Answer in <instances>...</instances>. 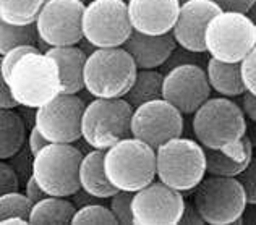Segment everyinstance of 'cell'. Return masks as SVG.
I'll list each match as a JSON object with an SVG mask.
<instances>
[{"label":"cell","mask_w":256,"mask_h":225,"mask_svg":"<svg viewBox=\"0 0 256 225\" xmlns=\"http://www.w3.org/2000/svg\"><path fill=\"white\" fill-rule=\"evenodd\" d=\"M4 80L23 107L39 108L64 92L57 62L41 50L26 54L20 58Z\"/></svg>","instance_id":"obj_1"},{"label":"cell","mask_w":256,"mask_h":225,"mask_svg":"<svg viewBox=\"0 0 256 225\" xmlns=\"http://www.w3.org/2000/svg\"><path fill=\"white\" fill-rule=\"evenodd\" d=\"M138 70L134 58L124 46L94 47L84 65V90L92 98H125Z\"/></svg>","instance_id":"obj_2"},{"label":"cell","mask_w":256,"mask_h":225,"mask_svg":"<svg viewBox=\"0 0 256 225\" xmlns=\"http://www.w3.org/2000/svg\"><path fill=\"white\" fill-rule=\"evenodd\" d=\"M104 167L117 190L134 193L158 176L156 149L134 136H128L107 149Z\"/></svg>","instance_id":"obj_3"},{"label":"cell","mask_w":256,"mask_h":225,"mask_svg":"<svg viewBox=\"0 0 256 225\" xmlns=\"http://www.w3.org/2000/svg\"><path fill=\"white\" fill-rule=\"evenodd\" d=\"M248 118L244 108L230 98H210L193 114L192 128L208 149H224L245 138Z\"/></svg>","instance_id":"obj_4"},{"label":"cell","mask_w":256,"mask_h":225,"mask_svg":"<svg viewBox=\"0 0 256 225\" xmlns=\"http://www.w3.org/2000/svg\"><path fill=\"white\" fill-rule=\"evenodd\" d=\"M158 178L182 193L193 192L208 175L204 146L198 140H169L156 149Z\"/></svg>","instance_id":"obj_5"},{"label":"cell","mask_w":256,"mask_h":225,"mask_svg":"<svg viewBox=\"0 0 256 225\" xmlns=\"http://www.w3.org/2000/svg\"><path fill=\"white\" fill-rule=\"evenodd\" d=\"M83 152L72 142H49L31 160V175L50 196L70 198L82 188Z\"/></svg>","instance_id":"obj_6"},{"label":"cell","mask_w":256,"mask_h":225,"mask_svg":"<svg viewBox=\"0 0 256 225\" xmlns=\"http://www.w3.org/2000/svg\"><path fill=\"white\" fill-rule=\"evenodd\" d=\"M133 106L125 98H94L86 106L82 122L83 140L92 149L107 151L132 134Z\"/></svg>","instance_id":"obj_7"},{"label":"cell","mask_w":256,"mask_h":225,"mask_svg":"<svg viewBox=\"0 0 256 225\" xmlns=\"http://www.w3.org/2000/svg\"><path fill=\"white\" fill-rule=\"evenodd\" d=\"M193 201L206 224H240L248 206L246 193L237 176L208 175L193 190Z\"/></svg>","instance_id":"obj_8"},{"label":"cell","mask_w":256,"mask_h":225,"mask_svg":"<svg viewBox=\"0 0 256 225\" xmlns=\"http://www.w3.org/2000/svg\"><path fill=\"white\" fill-rule=\"evenodd\" d=\"M206 52L222 62H242L256 46V23L248 13L220 10L206 28Z\"/></svg>","instance_id":"obj_9"},{"label":"cell","mask_w":256,"mask_h":225,"mask_svg":"<svg viewBox=\"0 0 256 225\" xmlns=\"http://www.w3.org/2000/svg\"><path fill=\"white\" fill-rule=\"evenodd\" d=\"M128 0H91L83 15V36L92 47H120L132 36Z\"/></svg>","instance_id":"obj_10"},{"label":"cell","mask_w":256,"mask_h":225,"mask_svg":"<svg viewBox=\"0 0 256 225\" xmlns=\"http://www.w3.org/2000/svg\"><path fill=\"white\" fill-rule=\"evenodd\" d=\"M84 0H49L36 20L42 42L49 47L78 46L83 36Z\"/></svg>","instance_id":"obj_11"},{"label":"cell","mask_w":256,"mask_h":225,"mask_svg":"<svg viewBox=\"0 0 256 225\" xmlns=\"http://www.w3.org/2000/svg\"><path fill=\"white\" fill-rule=\"evenodd\" d=\"M86 104L78 94L60 92L36 108V126L49 142H75L83 138L82 122Z\"/></svg>","instance_id":"obj_12"},{"label":"cell","mask_w":256,"mask_h":225,"mask_svg":"<svg viewBox=\"0 0 256 225\" xmlns=\"http://www.w3.org/2000/svg\"><path fill=\"white\" fill-rule=\"evenodd\" d=\"M184 133V114L167 99H154L134 107L132 134L154 149Z\"/></svg>","instance_id":"obj_13"},{"label":"cell","mask_w":256,"mask_h":225,"mask_svg":"<svg viewBox=\"0 0 256 225\" xmlns=\"http://www.w3.org/2000/svg\"><path fill=\"white\" fill-rule=\"evenodd\" d=\"M186 200L184 193L164 182L150 185L133 193V222L138 225H174L180 222Z\"/></svg>","instance_id":"obj_14"},{"label":"cell","mask_w":256,"mask_h":225,"mask_svg":"<svg viewBox=\"0 0 256 225\" xmlns=\"http://www.w3.org/2000/svg\"><path fill=\"white\" fill-rule=\"evenodd\" d=\"M211 92L206 68L200 64H182L166 72L164 99L184 115L196 112L211 98Z\"/></svg>","instance_id":"obj_15"},{"label":"cell","mask_w":256,"mask_h":225,"mask_svg":"<svg viewBox=\"0 0 256 225\" xmlns=\"http://www.w3.org/2000/svg\"><path fill=\"white\" fill-rule=\"evenodd\" d=\"M219 12V5L212 0H188L182 4L178 20L172 30L178 47H184L190 52L204 54L206 28Z\"/></svg>","instance_id":"obj_16"},{"label":"cell","mask_w":256,"mask_h":225,"mask_svg":"<svg viewBox=\"0 0 256 225\" xmlns=\"http://www.w3.org/2000/svg\"><path fill=\"white\" fill-rule=\"evenodd\" d=\"M180 6V0H128V15L134 31L166 34L172 32Z\"/></svg>","instance_id":"obj_17"},{"label":"cell","mask_w":256,"mask_h":225,"mask_svg":"<svg viewBox=\"0 0 256 225\" xmlns=\"http://www.w3.org/2000/svg\"><path fill=\"white\" fill-rule=\"evenodd\" d=\"M177 40L172 32L166 34H144L133 31L124 47L132 54L140 70L164 66L177 49Z\"/></svg>","instance_id":"obj_18"},{"label":"cell","mask_w":256,"mask_h":225,"mask_svg":"<svg viewBox=\"0 0 256 225\" xmlns=\"http://www.w3.org/2000/svg\"><path fill=\"white\" fill-rule=\"evenodd\" d=\"M253 144L246 138L240 140L232 146L224 149H208L206 162H208V175H222V176H238L248 167L253 159Z\"/></svg>","instance_id":"obj_19"},{"label":"cell","mask_w":256,"mask_h":225,"mask_svg":"<svg viewBox=\"0 0 256 225\" xmlns=\"http://www.w3.org/2000/svg\"><path fill=\"white\" fill-rule=\"evenodd\" d=\"M46 54L56 60L60 68L64 92H82L84 90V65L88 60V54L78 46L49 47Z\"/></svg>","instance_id":"obj_20"},{"label":"cell","mask_w":256,"mask_h":225,"mask_svg":"<svg viewBox=\"0 0 256 225\" xmlns=\"http://www.w3.org/2000/svg\"><path fill=\"white\" fill-rule=\"evenodd\" d=\"M106 151L92 149L83 156L80 166V183L88 193L94 194L99 200H110L118 190L110 183L104 167Z\"/></svg>","instance_id":"obj_21"},{"label":"cell","mask_w":256,"mask_h":225,"mask_svg":"<svg viewBox=\"0 0 256 225\" xmlns=\"http://www.w3.org/2000/svg\"><path fill=\"white\" fill-rule=\"evenodd\" d=\"M206 73L212 91L219 96L237 99L246 92L242 76V64L238 62H222L210 57L206 62Z\"/></svg>","instance_id":"obj_22"},{"label":"cell","mask_w":256,"mask_h":225,"mask_svg":"<svg viewBox=\"0 0 256 225\" xmlns=\"http://www.w3.org/2000/svg\"><path fill=\"white\" fill-rule=\"evenodd\" d=\"M26 141V124L15 108H0V159L8 160L22 152Z\"/></svg>","instance_id":"obj_23"},{"label":"cell","mask_w":256,"mask_h":225,"mask_svg":"<svg viewBox=\"0 0 256 225\" xmlns=\"http://www.w3.org/2000/svg\"><path fill=\"white\" fill-rule=\"evenodd\" d=\"M78 208L64 196H46L31 209L30 224H72Z\"/></svg>","instance_id":"obj_24"},{"label":"cell","mask_w":256,"mask_h":225,"mask_svg":"<svg viewBox=\"0 0 256 225\" xmlns=\"http://www.w3.org/2000/svg\"><path fill=\"white\" fill-rule=\"evenodd\" d=\"M164 76L166 73L159 72L158 68L151 70H138L136 80L128 91L125 99L134 107H138L144 102H150L154 99L164 98Z\"/></svg>","instance_id":"obj_25"},{"label":"cell","mask_w":256,"mask_h":225,"mask_svg":"<svg viewBox=\"0 0 256 225\" xmlns=\"http://www.w3.org/2000/svg\"><path fill=\"white\" fill-rule=\"evenodd\" d=\"M49 0H0V22L10 24H34Z\"/></svg>","instance_id":"obj_26"},{"label":"cell","mask_w":256,"mask_h":225,"mask_svg":"<svg viewBox=\"0 0 256 225\" xmlns=\"http://www.w3.org/2000/svg\"><path fill=\"white\" fill-rule=\"evenodd\" d=\"M41 39L34 24H10L0 22V54L8 52L20 46H36Z\"/></svg>","instance_id":"obj_27"},{"label":"cell","mask_w":256,"mask_h":225,"mask_svg":"<svg viewBox=\"0 0 256 225\" xmlns=\"http://www.w3.org/2000/svg\"><path fill=\"white\" fill-rule=\"evenodd\" d=\"M32 206L34 204L26 196V193L12 192L0 194V220L6 219V217H24L30 220Z\"/></svg>","instance_id":"obj_28"},{"label":"cell","mask_w":256,"mask_h":225,"mask_svg":"<svg viewBox=\"0 0 256 225\" xmlns=\"http://www.w3.org/2000/svg\"><path fill=\"white\" fill-rule=\"evenodd\" d=\"M72 224H118L117 217L114 216L110 208L104 206L100 202H91L86 206L80 208L76 210L75 217H73Z\"/></svg>","instance_id":"obj_29"},{"label":"cell","mask_w":256,"mask_h":225,"mask_svg":"<svg viewBox=\"0 0 256 225\" xmlns=\"http://www.w3.org/2000/svg\"><path fill=\"white\" fill-rule=\"evenodd\" d=\"M110 210L117 217L118 224L130 225L133 222V193L132 192H118L110 198Z\"/></svg>","instance_id":"obj_30"},{"label":"cell","mask_w":256,"mask_h":225,"mask_svg":"<svg viewBox=\"0 0 256 225\" xmlns=\"http://www.w3.org/2000/svg\"><path fill=\"white\" fill-rule=\"evenodd\" d=\"M20 180L18 170L12 166L10 162L2 160L0 162V193H12V192H20Z\"/></svg>","instance_id":"obj_31"},{"label":"cell","mask_w":256,"mask_h":225,"mask_svg":"<svg viewBox=\"0 0 256 225\" xmlns=\"http://www.w3.org/2000/svg\"><path fill=\"white\" fill-rule=\"evenodd\" d=\"M38 46H20L15 49H10L8 52L2 54V58H0V76L6 78V74L10 73L12 66L15 65L22 57H24L26 54L31 52H38Z\"/></svg>","instance_id":"obj_32"},{"label":"cell","mask_w":256,"mask_h":225,"mask_svg":"<svg viewBox=\"0 0 256 225\" xmlns=\"http://www.w3.org/2000/svg\"><path fill=\"white\" fill-rule=\"evenodd\" d=\"M240 64H242V76H244L246 91L256 96V46Z\"/></svg>","instance_id":"obj_33"},{"label":"cell","mask_w":256,"mask_h":225,"mask_svg":"<svg viewBox=\"0 0 256 225\" xmlns=\"http://www.w3.org/2000/svg\"><path fill=\"white\" fill-rule=\"evenodd\" d=\"M237 178L245 188L248 204L256 202V156H253L252 162L248 164V167L237 176Z\"/></svg>","instance_id":"obj_34"},{"label":"cell","mask_w":256,"mask_h":225,"mask_svg":"<svg viewBox=\"0 0 256 225\" xmlns=\"http://www.w3.org/2000/svg\"><path fill=\"white\" fill-rule=\"evenodd\" d=\"M182 225H185V224H192V225H204L206 220H204V217L201 216L200 212V209L198 206L194 204V201H186L185 202V209H184V214H182L180 217V222Z\"/></svg>","instance_id":"obj_35"},{"label":"cell","mask_w":256,"mask_h":225,"mask_svg":"<svg viewBox=\"0 0 256 225\" xmlns=\"http://www.w3.org/2000/svg\"><path fill=\"white\" fill-rule=\"evenodd\" d=\"M47 144H49V140H47L46 136L41 133V130L34 125L30 130V134H28V149L32 154V158H34L41 149H44Z\"/></svg>","instance_id":"obj_36"},{"label":"cell","mask_w":256,"mask_h":225,"mask_svg":"<svg viewBox=\"0 0 256 225\" xmlns=\"http://www.w3.org/2000/svg\"><path fill=\"white\" fill-rule=\"evenodd\" d=\"M212 2L218 4L220 10L248 13V10L254 4V0H212Z\"/></svg>","instance_id":"obj_37"},{"label":"cell","mask_w":256,"mask_h":225,"mask_svg":"<svg viewBox=\"0 0 256 225\" xmlns=\"http://www.w3.org/2000/svg\"><path fill=\"white\" fill-rule=\"evenodd\" d=\"M24 193H26V196H28L30 200L32 201V204H36L38 201L44 200L46 196H49V194H47V193L44 192L42 186L39 185L38 180H36L32 175H30V176H28V180H26V183H24Z\"/></svg>","instance_id":"obj_38"},{"label":"cell","mask_w":256,"mask_h":225,"mask_svg":"<svg viewBox=\"0 0 256 225\" xmlns=\"http://www.w3.org/2000/svg\"><path fill=\"white\" fill-rule=\"evenodd\" d=\"M20 107L18 100L13 96L10 86L4 78H0V108H16Z\"/></svg>","instance_id":"obj_39"},{"label":"cell","mask_w":256,"mask_h":225,"mask_svg":"<svg viewBox=\"0 0 256 225\" xmlns=\"http://www.w3.org/2000/svg\"><path fill=\"white\" fill-rule=\"evenodd\" d=\"M240 106L244 108L246 118L256 122V96H253L252 92L246 91L244 96L240 98Z\"/></svg>","instance_id":"obj_40"},{"label":"cell","mask_w":256,"mask_h":225,"mask_svg":"<svg viewBox=\"0 0 256 225\" xmlns=\"http://www.w3.org/2000/svg\"><path fill=\"white\" fill-rule=\"evenodd\" d=\"M72 201L75 202V206L80 209V208H83V206H86V204H91V202H98V200L99 198H96L94 194H91V193H88L86 190H83V188H80L76 193H73L72 196Z\"/></svg>","instance_id":"obj_41"},{"label":"cell","mask_w":256,"mask_h":225,"mask_svg":"<svg viewBox=\"0 0 256 225\" xmlns=\"http://www.w3.org/2000/svg\"><path fill=\"white\" fill-rule=\"evenodd\" d=\"M240 224H256V202L248 204L244 216H242Z\"/></svg>","instance_id":"obj_42"},{"label":"cell","mask_w":256,"mask_h":225,"mask_svg":"<svg viewBox=\"0 0 256 225\" xmlns=\"http://www.w3.org/2000/svg\"><path fill=\"white\" fill-rule=\"evenodd\" d=\"M246 138L252 141L253 148H256V122L253 120H248V125H246Z\"/></svg>","instance_id":"obj_43"},{"label":"cell","mask_w":256,"mask_h":225,"mask_svg":"<svg viewBox=\"0 0 256 225\" xmlns=\"http://www.w3.org/2000/svg\"><path fill=\"white\" fill-rule=\"evenodd\" d=\"M2 222V225H10V224H20V225H26L30 224L28 219H24V217H6V219L0 220Z\"/></svg>","instance_id":"obj_44"},{"label":"cell","mask_w":256,"mask_h":225,"mask_svg":"<svg viewBox=\"0 0 256 225\" xmlns=\"http://www.w3.org/2000/svg\"><path fill=\"white\" fill-rule=\"evenodd\" d=\"M248 16H250L253 22L256 23V0H254V4L252 5V8L248 10Z\"/></svg>","instance_id":"obj_45"},{"label":"cell","mask_w":256,"mask_h":225,"mask_svg":"<svg viewBox=\"0 0 256 225\" xmlns=\"http://www.w3.org/2000/svg\"><path fill=\"white\" fill-rule=\"evenodd\" d=\"M185 2H188V0H180V4H185Z\"/></svg>","instance_id":"obj_46"},{"label":"cell","mask_w":256,"mask_h":225,"mask_svg":"<svg viewBox=\"0 0 256 225\" xmlns=\"http://www.w3.org/2000/svg\"><path fill=\"white\" fill-rule=\"evenodd\" d=\"M84 2H86V0H84Z\"/></svg>","instance_id":"obj_47"}]
</instances>
